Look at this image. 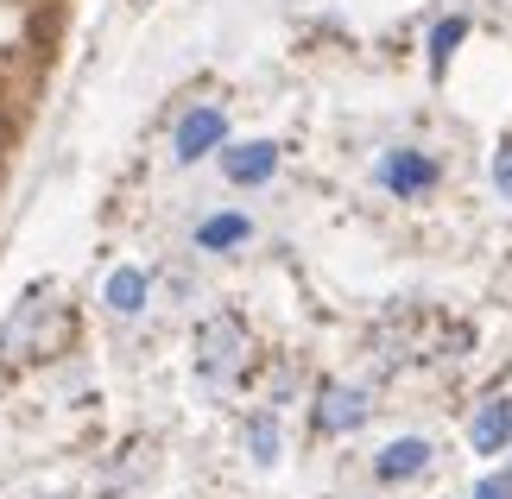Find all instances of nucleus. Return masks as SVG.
<instances>
[{
    "label": "nucleus",
    "instance_id": "obj_1",
    "mask_svg": "<svg viewBox=\"0 0 512 499\" xmlns=\"http://www.w3.org/2000/svg\"><path fill=\"white\" fill-rule=\"evenodd\" d=\"M241 367H247L241 316H203V323H196V373H203V386L222 392V386L241 379Z\"/></svg>",
    "mask_w": 512,
    "mask_h": 499
},
{
    "label": "nucleus",
    "instance_id": "obj_2",
    "mask_svg": "<svg viewBox=\"0 0 512 499\" xmlns=\"http://www.w3.org/2000/svg\"><path fill=\"white\" fill-rule=\"evenodd\" d=\"M228 146V108L222 102H196L177 114V127H171V158L177 165H203L209 152H222Z\"/></svg>",
    "mask_w": 512,
    "mask_h": 499
},
{
    "label": "nucleus",
    "instance_id": "obj_3",
    "mask_svg": "<svg viewBox=\"0 0 512 499\" xmlns=\"http://www.w3.org/2000/svg\"><path fill=\"white\" fill-rule=\"evenodd\" d=\"M367 417H373V392L354 386V379H323L317 398H310V424L323 436H348V430H361Z\"/></svg>",
    "mask_w": 512,
    "mask_h": 499
},
{
    "label": "nucleus",
    "instance_id": "obj_4",
    "mask_svg": "<svg viewBox=\"0 0 512 499\" xmlns=\"http://www.w3.org/2000/svg\"><path fill=\"white\" fill-rule=\"evenodd\" d=\"M373 177H380V190L405 196V203H418V196H424L430 184H437V158L418 152V146H392V152H380Z\"/></svg>",
    "mask_w": 512,
    "mask_h": 499
},
{
    "label": "nucleus",
    "instance_id": "obj_5",
    "mask_svg": "<svg viewBox=\"0 0 512 499\" xmlns=\"http://www.w3.org/2000/svg\"><path fill=\"white\" fill-rule=\"evenodd\" d=\"M279 171V146L272 139H241V146H222V177L234 190H253V184H272Z\"/></svg>",
    "mask_w": 512,
    "mask_h": 499
},
{
    "label": "nucleus",
    "instance_id": "obj_6",
    "mask_svg": "<svg viewBox=\"0 0 512 499\" xmlns=\"http://www.w3.org/2000/svg\"><path fill=\"white\" fill-rule=\"evenodd\" d=\"M430 449L424 436H392V443L373 455V481H386V487H399V481H418V474L430 468Z\"/></svg>",
    "mask_w": 512,
    "mask_h": 499
},
{
    "label": "nucleus",
    "instance_id": "obj_7",
    "mask_svg": "<svg viewBox=\"0 0 512 499\" xmlns=\"http://www.w3.org/2000/svg\"><path fill=\"white\" fill-rule=\"evenodd\" d=\"M468 449L475 455H506L512 449V398H481L468 417Z\"/></svg>",
    "mask_w": 512,
    "mask_h": 499
},
{
    "label": "nucleus",
    "instance_id": "obj_8",
    "mask_svg": "<svg viewBox=\"0 0 512 499\" xmlns=\"http://www.w3.org/2000/svg\"><path fill=\"white\" fill-rule=\"evenodd\" d=\"M253 241V222L241 209H215L196 222V253H234V247H247Z\"/></svg>",
    "mask_w": 512,
    "mask_h": 499
},
{
    "label": "nucleus",
    "instance_id": "obj_9",
    "mask_svg": "<svg viewBox=\"0 0 512 499\" xmlns=\"http://www.w3.org/2000/svg\"><path fill=\"white\" fill-rule=\"evenodd\" d=\"M102 304H108V316L133 323V316L146 310V272H140V266H114L108 285H102Z\"/></svg>",
    "mask_w": 512,
    "mask_h": 499
},
{
    "label": "nucleus",
    "instance_id": "obj_10",
    "mask_svg": "<svg viewBox=\"0 0 512 499\" xmlns=\"http://www.w3.org/2000/svg\"><path fill=\"white\" fill-rule=\"evenodd\" d=\"M462 38H468V19H462V13L437 19V32H430V76H443V70H449V57L462 51Z\"/></svg>",
    "mask_w": 512,
    "mask_h": 499
},
{
    "label": "nucleus",
    "instance_id": "obj_11",
    "mask_svg": "<svg viewBox=\"0 0 512 499\" xmlns=\"http://www.w3.org/2000/svg\"><path fill=\"white\" fill-rule=\"evenodd\" d=\"M247 455H253L260 468H272V462H279V417H272V411L247 417Z\"/></svg>",
    "mask_w": 512,
    "mask_h": 499
},
{
    "label": "nucleus",
    "instance_id": "obj_12",
    "mask_svg": "<svg viewBox=\"0 0 512 499\" xmlns=\"http://www.w3.org/2000/svg\"><path fill=\"white\" fill-rule=\"evenodd\" d=\"M468 499H512V474H487V481L468 487Z\"/></svg>",
    "mask_w": 512,
    "mask_h": 499
},
{
    "label": "nucleus",
    "instance_id": "obj_13",
    "mask_svg": "<svg viewBox=\"0 0 512 499\" xmlns=\"http://www.w3.org/2000/svg\"><path fill=\"white\" fill-rule=\"evenodd\" d=\"M494 190H500L506 203H512V139H506V146L494 152Z\"/></svg>",
    "mask_w": 512,
    "mask_h": 499
}]
</instances>
